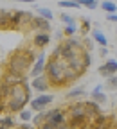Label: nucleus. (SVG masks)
I'll use <instances>...</instances> for the list:
<instances>
[{
    "label": "nucleus",
    "mask_w": 117,
    "mask_h": 129,
    "mask_svg": "<svg viewBox=\"0 0 117 129\" xmlns=\"http://www.w3.org/2000/svg\"><path fill=\"white\" fill-rule=\"evenodd\" d=\"M29 77L24 79V83L22 84H16L13 86L11 90V95L6 99V113H9V115H18V113L31 102L32 99V88L29 84Z\"/></svg>",
    "instance_id": "obj_1"
},
{
    "label": "nucleus",
    "mask_w": 117,
    "mask_h": 129,
    "mask_svg": "<svg viewBox=\"0 0 117 129\" xmlns=\"http://www.w3.org/2000/svg\"><path fill=\"white\" fill-rule=\"evenodd\" d=\"M67 61L56 57L51 54V57H47V64H45V75L49 79V84L54 90H61V88H67L70 86V83L67 81Z\"/></svg>",
    "instance_id": "obj_2"
},
{
    "label": "nucleus",
    "mask_w": 117,
    "mask_h": 129,
    "mask_svg": "<svg viewBox=\"0 0 117 129\" xmlns=\"http://www.w3.org/2000/svg\"><path fill=\"white\" fill-rule=\"evenodd\" d=\"M32 67V63L20 52V50H14L13 54H9V57L4 63V70L13 72L20 77H29V70Z\"/></svg>",
    "instance_id": "obj_3"
},
{
    "label": "nucleus",
    "mask_w": 117,
    "mask_h": 129,
    "mask_svg": "<svg viewBox=\"0 0 117 129\" xmlns=\"http://www.w3.org/2000/svg\"><path fill=\"white\" fill-rule=\"evenodd\" d=\"M32 20L31 11H11L9 18V30H25Z\"/></svg>",
    "instance_id": "obj_4"
},
{
    "label": "nucleus",
    "mask_w": 117,
    "mask_h": 129,
    "mask_svg": "<svg viewBox=\"0 0 117 129\" xmlns=\"http://www.w3.org/2000/svg\"><path fill=\"white\" fill-rule=\"evenodd\" d=\"M52 102H54V95H51V93H47V91H45V93H40L38 97H32L31 102H29V108L36 113V111L47 109Z\"/></svg>",
    "instance_id": "obj_5"
},
{
    "label": "nucleus",
    "mask_w": 117,
    "mask_h": 129,
    "mask_svg": "<svg viewBox=\"0 0 117 129\" xmlns=\"http://www.w3.org/2000/svg\"><path fill=\"white\" fill-rule=\"evenodd\" d=\"M45 122L52 124V125H56V127H60L61 124H65V122H67V111H65V108H52V109H47Z\"/></svg>",
    "instance_id": "obj_6"
},
{
    "label": "nucleus",
    "mask_w": 117,
    "mask_h": 129,
    "mask_svg": "<svg viewBox=\"0 0 117 129\" xmlns=\"http://www.w3.org/2000/svg\"><path fill=\"white\" fill-rule=\"evenodd\" d=\"M45 64H47V54L45 52H38L34 63H32V67L29 70V77L32 79V77H36V75L45 74Z\"/></svg>",
    "instance_id": "obj_7"
},
{
    "label": "nucleus",
    "mask_w": 117,
    "mask_h": 129,
    "mask_svg": "<svg viewBox=\"0 0 117 129\" xmlns=\"http://www.w3.org/2000/svg\"><path fill=\"white\" fill-rule=\"evenodd\" d=\"M67 64H69V67L81 77L83 74H85L87 70H88V67H87V64H85V59H83V50L79 52V54H76L74 57H70L69 61H67Z\"/></svg>",
    "instance_id": "obj_8"
},
{
    "label": "nucleus",
    "mask_w": 117,
    "mask_h": 129,
    "mask_svg": "<svg viewBox=\"0 0 117 129\" xmlns=\"http://www.w3.org/2000/svg\"><path fill=\"white\" fill-rule=\"evenodd\" d=\"M52 36L51 32H43V30H36L34 36H32V47L36 48V50H43V48L51 43Z\"/></svg>",
    "instance_id": "obj_9"
},
{
    "label": "nucleus",
    "mask_w": 117,
    "mask_h": 129,
    "mask_svg": "<svg viewBox=\"0 0 117 129\" xmlns=\"http://www.w3.org/2000/svg\"><path fill=\"white\" fill-rule=\"evenodd\" d=\"M31 88L34 90V91H38V93H45V91H49V90H51V84H49L47 75L42 74V75L32 77V79H31Z\"/></svg>",
    "instance_id": "obj_10"
},
{
    "label": "nucleus",
    "mask_w": 117,
    "mask_h": 129,
    "mask_svg": "<svg viewBox=\"0 0 117 129\" xmlns=\"http://www.w3.org/2000/svg\"><path fill=\"white\" fill-rule=\"evenodd\" d=\"M97 72L101 74L103 77H110V75H113V74H117V59L115 57H110V59H106L101 67L97 68Z\"/></svg>",
    "instance_id": "obj_11"
},
{
    "label": "nucleus",
    "mask_w": 117,
    "mask_h": 129,
    "mask_svg": "<svg viewBox=\"0 0 117 129\" xmlns=\"http://www.w3.org/2000/svg\"><path fill=\"white\" fill-rule=\"evenodd\" d=\"M29 29L31 30H43V32H51V22L42 18V16H32V20L29 23Z\"/></svg>",
    "instance_id": "obj_12"
},
{
    "label": "nucleus",
    "mask_w": 117,
    "mask_h": 129,
    "mask_svg": "<svg viewBox=\"0 0 117 129\" xmlns=\"http://www.w3.org/2000/svg\"><path fill=\"white\" fill-rule=\"evenodd\" d=\"M83 106H85V113H87V117H88L90 120H92V118H95L97 115H101V113H103L101 104L95 102V101H92V99L83 101Z\"/></svg>",
    "instance_id": "obj_13"
},
{
    "label": "nucleus",
    "mask_w": 117,
    "mask_h": 129,
    "mask_svg": "<svg viewBox=\"0 0 117 129\" xmlns=\"http://www.w3.org/2000/svg\"><path fill=\"white\" fill-rule=\"evenodd\" d=\"M112 122H113V118L112 117H106V115H97L95 118H92L90 120V124H92V129H112Z\"/></svg>",
    "instance_id": "obj_14"
},
{
    "label": "nucleus",
    "mask_w": 117,
    "mask_h": 129,
    "mask_svg": "<svg viewBox=\"0 0 117 129\" xmlns=\"http://www.w3.org/2000/svg\"><path fill=\"white\" fill-rule=\"evenodd\" d=\"M24 79H25V77H20V75H16V74H13V72H7V70H4V72H2V77H0V81L6 83V84H9V86L22 84Z\"/></svg>",
    "instance_id": "obj_15"
},
{
    "label": "nucleus",
    "mask_w": 117,
    "mask_h": 129,
    "mask_svg": "<svg viewBox=\"0 0 117 129\" xmlns=\"http://www.w3.org/2000/svg\"><path fill=\"white\" fill-rule=\"evenodd\" d=\"M90 99L99 102V104H105L106 102V93H105V86L103 84H97L92 91H90Z\"/></svg>",
    "instance_id": "obj_16"
},
{
    "label": "nucleus",
    "mask_w": 117,
    "mask_h": 129,
    "mask_svg": "<svg viewBox=\"0 0 117 129\" xmlns=\"http://www.w3.org/2000/svg\"><path fill=\"white\" fill-rule=\"evenodd\" d=\"M85 95H87V90L83 88V86H76V88H70V90H69V93H65L67 101H79V99H83Z\"/></svg>",
    "instance_id": "obj_17"
},
{
    "label": "nucleus",
    "mask_w": 117,
    "mask_h": 129,
    "mask_svg": "<svg viewBox=\"0 0 117 129\" xmlns=\"http://www.w3.org/2000/svg\"><path fill=\"white\" fill-rule=\"evenodd\" d=\"M67 122H69L70 125H74L76 129H79V127H83L85 124H88L90 122V118L87 117V113H83V115H76V117H69L67 118Z\"/></svg>",
    "instance_id": "obj_18"
},
{
    "label": "nucleus",
    "mask_w": 117,
    "mask_h": 129,
    "mask_svg": "<svg viewBox=\"0 0 117 129\" xmlns=\"http://www.w3.org/2000/svg\"><path fill=\"white\" fill-rule=\"evenodd\" d=\"M92 40H94V43H97L99 47H108V40H106V36H105V32L101 30V29H94L92 30Z\"/></svg>",
    "instance_id": "obj_19"
},
{
    "label": "nucleus",
    "mask_w": 117,
    "mask_h": 129,
    "mask_svg": "<svg viewBox=\"0 0 117 129\" xmlns=\"http://www.w3.org/2000/svg\"><path fill=\"white\" fill-rule=\"evenodd\" d=\"M0 125L6 127V129H16V125H18V122H16L13 118V115H0Z\"/></svg>",
    "instance_id": "obj_20"
},
{
    "label": "nucleus",
    "mask_w": 117,
    "mask_h": 129,
    "mask_svg": "<svg viewBox=\"0 0 117 129\" xmlns=\"http://www.w3.org/2000/svg\"><path fill=\"white\" fill-rule=\"evenodd\" d=\"M9 18H11V11L0 9V30H9Z\"/></svg>",
    "instance_id": "obj_21"
},
{
    "label": "nucleus",
    "mask_w": 117,
    "mask_h": 129,
    "mask_svg": "<svg viewBox=\"0 0 117 129\" xmlns=\"http://www.w3.org/2000/svg\"><path fill=\"white\" fill-rule=\"evenodd\" d=\"M90 27H92V20L90 18H87V16H85V18H81V29H79V32H81L83 38L90 32Z\"/></svg>",
    "instance_id": "obj_22"
},
{
    "label": "nucleus",
    "mask_w": 117,
    "mask_h": 129,
    "mask_svg": "<svg viewBox=\"0 0 117 129\" xmlns=\"http://www.w3.org/2000/svg\"><path fill=\"white\" fill-rule=\"evenodd\" d=\"M36 13H38V16H42V18H45V20H49V22H52V18H54V14H52V11L49 9V7H36Z\"/></svg>",
    "instance_id": "obj_23"
},
{
    "label": "nucleus",
    "mask_w": 117,
    "mask_h": 129,
    "mask_svg": "<svg viewBox=\"0 0 117 129\" xmlns=\"http://www.w3.org/2000/svg\"><path fill=\"white\" fill-rule=\"evenodd\" d=\"M45 117H47V109H42V111H36V115H32V124H34L36 127L40 125V124H43L45 122Z\"/></svg>",
    "instance_id": "obj_24"
},
{
    "label": "nucleus",
    "mask_w": 117,
    "mask_h": 129,
    "mask_svg": "<svg viewBox=\"0 0 117 129\" xmlns=\"http://www.w3.org/2000/svg\"><path fill=\"white\" fill-rule=\"evenodd\" d=\"M18 118H20V122H31L32 120V109L31 108H24L18 113Z\"/></svg>",
    "instance_id": "obj_25"
},
{
    "label": "nucleus",
    "mask_w": 117,
    "mask_h": 129,
    "mask_svg": "<svg viewBox=\"0 0 117 129\" xmlns=\"http://www.w3.org/2000/svg\"><path fill=\"white\" fill-rule=\"evenodd\" d=\"M77 30H79V27H77L76 22H74V23H67L65 29H63V34H65V38H67V36H74Z\"/></svg>",
    "instance_id": "obj_26"
},
{
    "label": "nucleus",
    "mask_w": 117,
    "mask_h": 129,
    "mask_svg": "<svg viewBox=\"0 0 117 129\" xmlns=\"http://www.w3.org/2000/svg\"><path fill=\"white\" fill-rule=\"evenodd\" d=\"M101 9L105 13H117V4L115 2H108V0H103V2H101Z\"/></svg>",
    "instance_id": "obj_27"
},
{
    "label": "nucleus",
    "mask_w": 117,
    "mask_h": 129,
    "mask_svg": "<svg viewBox=\"0 0 117 129\" xmlns=\"http://www.w3.org/2000/svg\"><path fill=\"white\" fill-rule=\"evenodd\" d=\"M60 7H72V9H79L81 4H79V0H60Z\"/></svg>",
    "instance_id": "obj_28"
},
{
    "label": "nucleus",
    "mask_w": 117,
    "mask_h": 129,
    "mask_svg": "<svg viewBox=\"0 0 117 129\" xmlns=\"http://www.w3.org/2000/svg\"><path fill=\"white\" fill-rule=\"evenodd\" d=\"M11 90H13V86H9V84H6V83H2L0 81V99H7V97L11 95Z\"/></svg>",
    "instance_id": "obj_29"
},
{
    "label": "nucleus",
    "mask_w": 117,
    "mask_h": 129,
    "mask_svg": "<svg viewBox=\"0 0 117 129\" xmlns=\"http://www.w3.org/2000/svg\"><path fill=\"white\" fill-rule=\"evenodd\" d=\"M79 4H81V7H87V9H97V6H99L97 0H79Z\"/></svg>",
    "instance_id": "obj_30"
},
{
    "label": "nucleus",
    "mask_w": 117,
    "mask_h": 129,
    "mask_svg": "<svg viewBox=\"0 0 117 129\" xmlns=\"http://www.w3.org/2000/svg\"><path fill=\"white\" fill-rule=\"evenodd\" d=\"M106 86H108L110 90H117V74L106 77Z\"/></svg>",
    "instance_id": "obj_31"
},
{
    "label": "nucleus",
    "mask_w": 117,
    "mask_h": 129,
    "mask_svg": "<svg viewBox=\"0 0 117 129\" xmlns=\"http://www.w3.org/2000/svg\"><path fill=\"white\" fill-rule=\"evenodd\" d=\"M60 20H61L65 25H67V23H74V22H76L72 16H70V14H67V13H61V14H60Z\"/></svg>",
    "instance_id": "obj_32"
},
{
    "label": "nucleus",
    "mask_w": 117,
    "mask_h": 129,
    "mask_svg": "<svg viewBox=\"0 0 117 129\" xmlns=\"http://www.w3.org/2000/svg\"><path fill=\"white\" fill-rule=\"evenodd\" d=\"M16 129H36V125L29 124V122H20L18 125H16Z\"/></svg>",
    "instance_id": "obj_33"
},
{
    "label": "nucleus",
    "mask_w": 117,
    "mask_h": 129,
    "mask_svg": "<svg viewBox=\"0 0 117 129\" xmlns=\"http://www.w3.org/2000/svg\"><path fill=\"white\" fill-rule=\"evenodd\" d=\"M36 129H58L56 125H52V124H49V122H43V124H40Z\"/></svg>",
    "instance_id": "obj_34"
},
{
    "label": "nucleus",
    "mask_w": 117,
    "mask_h": 129,
    "mask_svg": "<svg viewBox=\"0 0 117 129\" xmlns=\"http://www.w3.org/2000/svg\"><path fill=\"white\" fill-rule=\"evenodd\" d=\"M106 20H108V22H115V23H117V13H106Z\"/></svg>",
    "instance_id": "obj_35"
},
{
    "label": "nucleus",
    "mask_w": 117,
    "mask_h": 129,
    "mask_svg": "<svg viewBox=\"0 0 117 129\" xmlns=\"http://www.w3.org/2000/svg\"><path fill=\"white\" fill-rule=\"evenodd\" d=\"M99 54H101V57H106L108 56V47H101L99 48Z\"/></svg>",
    "instance_id": "obj_36"
},
{
    "label": "nucleus",
    "mask_w": 117,
    "mask_h": 129,
    "mask_svg": "<svg viewBox=\"0 0 117 129\" xmlns=\"http://www.w3.org/2000/svg\"><path fill=\"white\" fill-rule=\"evenodd\" d=\"M4 113H6V101L0 99V115H4Z\"/></svg>",
    "instance_id": "obj_37"
},
{
    "label": "nucleus",
    "mask_w": 117,
    "mask_h": 129,
    "mask_svg": "<svg viewBox=\"0 0 117 129\" xmlns=\"http://www.w3.org/2000/svg\"><path fill=\"white\" fill-rule=\"evenodd\" d=\"M54 38H56L58 41H61V40H65V34H63V30H58V32H56V36H54Z\"/></svg>",
    "instance_id": "obj_38"
},
{
    "label": "nucleus",
    "mask_w": 117,
    "mask_h": 129,
    "mask_svg": "<svg viewBox=\"0 0 117 129\" xmlns=\"http://www.w3.org/2000/svg\"><path fill=\"white\" fill-rule=\"evenodd\" d=\"M58 129H76V127H74V125H70L69 122H65V124H61Z\"/></svg>",
    "instance_id": "obj_39"
},
{
    "label": "nucleus",
    "mask_w": 117,
    "mask_h": 129,
    "mask_svg": "<svg viewBox=\"0 0 117 129\" xmlns=\"http://www.w3.org/2000/svg\"><path fill=\"white\" fill-rule=\"evenodd\" d=\"M79 129H92V124L88 122V124H85V125H83V127H79Z\"/></svg>",
    "instance_id": "obj_40"
},
{
    "label": "nucleus",
    "mask_w": 117,
    "mask_h": 129,
    "mask_svg": "<svg viewBox=\"0 0 117 129\" xmlns=\"http://www.w3.org/2000/svg\"><path fill=\"white\" fill-rule=\"evenodd\" d=\"M14 2H24V4H31L32 0H14Z\"/></svg>",
    "instance_id": "obj_41"
},
{
    "label": "nucleus",
    "mask_w": 117,
    "mask_h": 129,
    "mask_svg": "<svg viewBox=\"0 0 117 129\" xmlns=\"http://www.w3.org/2000/svg\"><path fill=\"white\" fill-rule=\"evenodd\" d=\"M115 32H117V23H115Z\"/></svg>",
    "instance_id": "obj_42"
},
{
    "label": "nucleus",
    "mask_w": 117,
    "mask_h": 129,
    "mask_svg": "<svg viewBox=\"0 0 117 129\" xmlns=\"http://www.w3.org/2000/svg\"><path fill=\"white\" fill-rule=\"evenodd\" d=\"M108 2H115V0H108Z\"/></svg>",
    "instance_id": "obj_43"
},
{
    "label": "nucleus",
    "mask_w": 117,
    "mask_h": 129,
    "mask_svg": "<svg viewBox=\"0 0 117 129\" xmlns=\"http://www.w3.org/2000/svg\"><path fill=\"white\" fill-rule=\"evenodd\" d=\"M115 97H117V90H115Z\"/></svg>",
    "instance_id": "obj_44"
},
{
    "label": "nucleus",
    "mask_w": 117,
    "mask_h": 129,
    "mask_svg": "<svg viewBox=\"0 0 117 129\" xmlns=\"http://www.w3.org/2000/svg\"><path fill=\"white\" fill-rule=\"evenodd\" d=\"M115 59H117V57H115Z\"/></svg>",
    "instance_id": "obj_45"
}]
</instances>
